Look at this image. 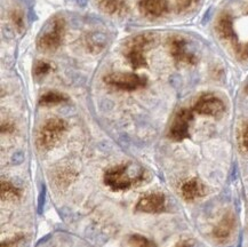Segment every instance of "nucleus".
<instances>
[{
  "label": "nucleus",
  "instance_id": "obj_1",
  "mask_svg": "<svg viewBox=\"0 0 248 247\" xmlns=\"http://www.w3.org/2000/svg\"><path fill=\"white\" fill-rule=\"evenodd\" d=\"M147 173L141 170L135 176L129 174V164H120L111 167L104 173V183L113 191H126L138 186L147 180Z\"/></svg>",
  "mask_w": 248,
  "mask_h": 247
},
{
  "label": "nucleus",
  "instance_id": "obj_2",
  "mask_svg": "<svg viewBox=\"0 0 248 247\" xmlns=\"http://www.w3.org/2000/svg\"><path fill=\"white\" fill-rule=\"evenodd\" d=\"M154 41L155 37L151 33H139L126 41L123 54L132 69L138 70L147 66V52Z\"/></svg>",
  "mask_w": 248,
  "mask_h": 247
},
{
  "label": "nucleus",
  "instance_id": "obj_3",
  "mask_svg": "<svg viewBox=\"0 0 248 247\" xmlns=\"http://www.w3.org/2000/svg\"><path fill=\"white\" fill-rule=\"evenodd\" d=\"M65 36V21L62 16H54L50 18L43 32L38 37L37 47L41 52L53 53L62 45Z\"/></svg>",
  "mask_w": 248,
  "mask_h": 247
},
{
  "label": "nucleus",
  "instance_id": "obj_4",
  "mask_svg": "<svg viewBox=\"0 0 248 247\" xmlns=\"http://www.w3.org/2000/svg\"><path fill=\"white\" fill-rule=\"evenodd\" d=\"M68 129V124L61 118H49L41 125L37 135V144L40 150L48 151L59 143Z\"/></svg>",
  "mask_w": 248,
  "mask_h": 247
},
{
  "label": "nucleus",
  "instance_id": "obj_5",
  "mask_svg": "<svg viewBox=\"0 0 248 247\" xmlns=\"http://www.w3.org/2000/svg\"><path fill=\"white\" fill-rule=\"evenodd\" d=\"M104 84L114 90L124 92L138 91L147 86L148 79L136 74H124V72H110L103 77Z\"/></svg>",
  "mask_w": 248,
  "mask_h": 247
},
{
  "label": "nucleus",
  "instance_id": "obj_6",
  "mask_svg": "<svg viewBox=\"0 0 248 247\" xmlns=\"http://www.w3.org/2000/svg\"><path fill=\"white\" fill-rule=\"evenodd\" d=\"M193 110L202 116H209L218 118L225 112V104L220 97L212 93L200 95L193 106Z\"/></svg>",
  "mask_w": 248,
  "mask_h": 247
},
{
  "label": "nucleus",
  "instance_id": "obj_7",
  "mask_svg": "<svg viewBox=\"0 0 248 247\" xmlns=\"http://www.w3.org/2000/svg\"><path fill=\"white\" fill-rule=\"evenodd\" d=\"M193 118L192 111L189 109H181L175 115L173 122L170 124L168 136L173 141L180 142L190 138V124Z\"/></svg>",
  "mask_w": 248,
  "mask_h": 247
},
{
  "label": "nucleus",
  "instance_id": "obj_8",
  "mask_svg": "<svg viewBox=\"0 0 248 247\" xmlns=\"http://www.w3.org/2000/svg\"><path fill=\"white\" fill-rule=\"evenodd\" d=\"M168 49L175 62L182 64H196L197 56L187 47L186 40L182 37L174 36L168 39Z\"/></svg>",
  "mask_w": 248,
  "mask_h": 247
},
{
  "label": "nucleus",
  "instance_id": "obj_9",
  "mask_svg": "<svg viewBox=\"0 0 248 247\" xmlns=\"http://www.w3.org/2000/svg\"><path fill=\"white\" fill-rule=\"evenodd\" d=\"M166 211V197L161 192H150L142 196L135 206V212L159 214Z\"/></svg>",
  "mask_w": 248,
  "mask_h": 247
},
{
  "label": "nucleus",
  "instance_id": "obj_10",
  "mask_svg": "<svg viewBox=\"0 0 248 247\" xmlns=\"http://www.w3.org/2000/svg\"><path fill=\"white\" fill-rule=\"evenodd\" d=\"M216 31L220 34L222 39L230 44L234 52L241 55L243 47L239 45L238 37L233 29V22H232L230 15L224 13V14H222L221 16L217 18V22H216Z\"/></svg>",
  "mask_w": 248,
  "mask_h": 247
},
{
  "label": "nucleus",
  "instance_id": "obj_11",
  "mask_svg": "<svg viewBox=\"0 0 248 247\" xmlns=\"http://www.w3.org/2000/svg\"><path fill=\"white\" fill-rule=\"evenodd\" d=\"M139 11L148 18H159L170 11L168 0H139Z\"/></svg>",
  "mask_w": 248,
  "mask_h": 247
},
{
  "label": "nucleus",
  "instance_id": "obj_12",
  "mask_svg": "<svg viewBox=\"0 0 248 247\" xmlns=\"http://www.w3.org/2000/svg\"><path fill=\"white\" fill-rule=\"evenodd\" d=\"M96 4L102 12L111 16H124L129 12L127 0H96Z\"/></svg>",
  "mask_w": 248,
  "mask_h": 247
},
{
  "label": "nucleus",
  "instance_id": "obj_13",
  "mask_svg": "<svg viewBox=\"0 0 248 247\" xmlns=\"http://www.w3.org/2000/svg\"><path fill=\"white\" fill-rule=\"evenodd\" d=\"M234 226H236V220L232 213H227L221 218L220 222L213 230V236L217 242L223 243L225 240L230 238V236L233 232Z\"/></svg>",
  "mask_w": 248,
  "mask_h": 247
},
{
  "label": "nucleus",
  "instance_id": "obj_14",
  "mask_svg": "<svg viewBox=\"0 0 248 247\" xmlns=\"http://www.w3.org/2000/svg\"><path fill=\"white\" fill-rule=\"evenodd\" d=\"M181 195L186 201H193L206 195L205 185L198 179L193 177L183 183L181 186Z\"/></svg>",
  "mask_w": 248,
  "mask_h": 247
},
{
  "label": "nucleus",
  "instance_id": "obj_15",
  "mask_svg": "<svg viewBox=\"0 0 248 247\" xmlns=\"http://www.w3.org/2000/svg\"><path fill=\"white\" fill-rule=\"evenodd\" d=\"M1 199L4 201H16L22 197L21 190L8 181H1Z\"/></svg>",
  "mask_w": 248,
  "mask_h": 247
},
{
  "label": "nucleus",
  "instance_id": "obj_16",
  "mask_svg": "<svg viewBox=\"0 0 248 247\" xmlns=\"http://www.w3.org/2000/svg\"><path fill=\"white\" fill-rule=\"evenodd\" d=\"M66 101H68V97L65 95L60 93V92L49 91L41 95L39 99V104L43 107H53L63 102H66Z\"/></svg>",
  "mask_w": 248,
  "mask_h": 247
},
{
  "label": "nucleus",
  "instance_id": "obj_17",
  "mask_svg": "<svg viewBox=\"0 0 248 247\" xmlns=\"http://www.w3.org/2000/svg\"><path fill=\"white\" fill-rule=\"evenodd\" d=\"M9 17H11V21L15 29H16L18 32H22L24 29L23 12H22L20 8L14 7L11 12H9Z\"/></svg>",
  "mask_w": 248,
  "mask_h": 247
},
{
  "label": "nucleus",
  "instance_id": "obj_18",
  "mask_svg": "<svg viewBox=\"0 0 248 247\" xmlns=\"http://www.w3.org/2000/svg\"><path fill=\"white\" fill-rule=\"evenodd\" d=\"M128 244L130 247H157V245L148 239L147 237H143L141 235H133L129 237Z\"/></svg>",
  "mask_w": 248,
  "mask_h": 247
},
{
  "label": "nucleus",
  "instance_id": "obj_19",
  "mask_svg": "<svg viewBox=\"0 0 248 247\" xmlns=\"http://www.w3.org/2000/svg\"><path fill=\"white\" fill-rule=\"evenodd\" d=\"M52 71V64L46 61H37L33 66V76L36 78H43Z\"/></svg>",
  "mask_w": 248,
  "mask_h": 247
},
{
  "label": "nucleus",
  "instance_id": "obj_20",
  "mask_svg": "<svg viewBox=\"0 0 248 247\" xmlns=\"http://www.w3.org/2000/svg\"><path fill=\"white\" fill-rule=\"evenodd\" d=\"M238 142L239 147L245 153H248V120H246L239 129V135H238Z\"/></svg>",
  "mask_w": 248,
  "mask_h": 247
},
{
  "label": "nucleus",
  "instance_id": "obj_21",
  "mask_svg": "<svg viewBox=\"0 0 248 247\" xmlns=\"http://www.w3.org/2000/svg\"><path fill=\"white\" fill-rule=\"evenodd\" d=\"M197 2V0H175V7L179 13L189 11Z\"/></svg>",
  "mask_w": 248,
  "mask_h": 247
},
{
  "label": "nucleus",
  "instance_id": "obj_22",
  "mask_svg": "<svg viewBox=\"0 0 248 247\" xmlns=\"http://www.w3.org/2000/svg\"><path fill=\"white\" fill-rule=\"evenodd\" d=\"M23 239V236H16L14 238L7 240V242H2L1 247H20V244Z\"/></svg>",
  "mask_w": 248,
  "mask_h": 247
},
{
  "label": "nucleus",
  "instance_id": "obj_23",
  "mask_svg": "<svg viewBox=\"0 0 248 247\" xmlns=\"http://www.w3.org/2000/svg\"><path fill=\"white\" fill-rule=\"evenodd\" d=\"M240 56L243 59H248V44L243 48V52H241Z\"/></svg>",
  "mask_w": 248,
  "mask_h": 247
},
{
  "label": "nucleus",
  "instance_id": "obj_24",
  "mask_svg": "<svg viewBox=\"0 0 248 247\" xmlns=\"http://www.w3.org/2000/svg\"><path fill=\"white\" fill-rule=\"evenodd\" d=\"M246 92H247V93H248V85H247V86H246Z\"/></svg>",
  "mask_w": 248,
  "mask_h": 247
}]
</instances>
